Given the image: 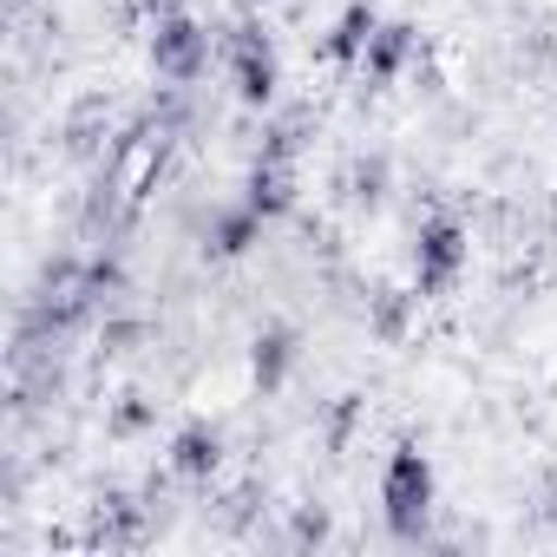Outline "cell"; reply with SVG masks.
Masks as SVG:
<instances>
[{"label": "cell", "mask_w": 557, "mask_h": 557, "mask_svg": "<svg viewBox=\"0 0 557 557\" xmlns=\"http://www.w3.org/2000/svg\"><path fill=\"white\" fill-rule=\"evenodd\" d=\"M374 34H381V21H374L368 8H348L342 27H335V40H329V60H368Z\"/></svg>", "instance_id": "obj_5"}, {"label": "cell", "mask_w": 557, "mask_h": 557, "mask_svg": "<svg viewBox=\"0 0 557 557\" xmlns=\"http://www.w3.org/2000/svg\"><path fill=\"white\" fill-rule=\"evenodd\" d=\"M381 511H387L394 537H420V524H426V511H433V466H426L413 446H400V453L387 459V479H381Z\"/></svg>", "instance_id": "obj_1"}, {"label": "cell", "mask_w": 557, "mask_h": 557, "mask_svg": "<svg viewBox=\"0 0 557 557\" xmlns=\"http://www.w3.org/2000/svg\"><path fill=\"white\" fill-rule=\"evenodd\" d=\"M171 466H177V479H210L216 472V433H203V426H190L177 446H171Z\"/></svg>", "instance_id": "obj_6"}, {"label": "cell", "mask_w": 557, "mask_h": 557, "mask_svg": "<svg viewBox=\"0 0 557 557\" xmlns=\"http://www.w3.org/2000/svg\"><path fill=\"white\" fill-rule=\"evenodd\" d=\"M230 73H236V92H243L249 106H262V99L275 92V53L262 47L256 27H243V34L230 40Z\"/></svg>", "instance_id": "obj_3"}, {"label": "cell", "mask_w": 557, "mask_h": 557, "mask_svg": "<svg viewBox=\"0 0 557 557\" xmlns=\"http://www.w3.org/2000/svg\"><path fill=\"white\" fill-rule=\"evenodd\" d=\"M283 368H289V335H269V342H256V381H262V387H275V381H283Z\"/></svg>", "instance_id": "obj_7"}, {"label": "cell", "mask_w": 557, "mask_h": 557, "mask_svg": "<svg viewBox=\"0 0 557 557\" xmlns=\"http://www.w3.org/2000/svg\"><path fill=\"white\" fill-rule=\"evenodd\" d=\"M203 60H210V34H197L184 14H164L158 34H151V66H158L171 86H190V79L203 73Z\"/></svg>", "instance_id": "obj_2"}, {"label": "cell", "mask_w": 557, "mask_h": 557, "mask_svg": "<svg viewBox=\"0 0 557 557\" xmlns=\"http://www.w3.org/2000/svg\"><path fill=\"white\" fill-rule=\"evenodd\" d=\"M466 262V236L453 230V223H426L420 230V256H413V269H420V289H440V283H453V269Z\"/></svg>", "instance_id": "obj_4"}]
</instances>
